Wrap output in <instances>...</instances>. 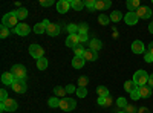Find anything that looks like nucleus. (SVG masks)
<instances>
[{
    "instance_id": "obj_1",
    "label": "nucleus",
    "mask_w": 153,
    "mask_h": 113,
    "mask_svg": "<svg viewBox=\"0 0 153 113\" xmlns=\"http://www.w3.org/2000/svg\"><path fill=\"white\" fill-rule=\"evenodd\" d=\"M149 77H150V75H147L146 70H136L135 75H133V83H135L138 87L147 86V84H149Z\"/></svg>"
},
{
    "instance_id": "obj_2",
    "label": "nucleus",
    "mask_w": 153,
    "mask_h": 113,
    "mask_svg": "<svg viewBox=\"0 0 153 113\" xmlns=\"http://www.w3.org/2000/svg\"><path fill=\"white\" fill-rule=\"evenodd\" d=\"M2 24L3 26H6V28H17V24H19V18L14 16V12H8V14H5L3 16V18H2Z\"/></svg>"
},
{
    "instance_id": "obj_3",
    "label": "nucleus",
    "mask_w": 153,
    "mask_h": 113,
    "mask_svg": "<svg viewBox=\"0 0 153 113\" xmlns=\"http://www.w3.org/2000/svg\"><path fill=\"white\" fill-rule=\"evenodd\" d=\"M11 72H12V75H14L16 81H25V80H26V67H25V66L16 64V66H12Z\"/></svg>"
},
{
    "instance_id": "obj_4",
    "label": "nucleus",
    "mask_w": 153,
    "mask_h": 113,
    "mask_svg": "<svg viewBox=\"0 0 153 113\" xmlns=\"http://www.w3.org/2000/svg\"><path fill=\"white\" fill-rule=\"evenodd\" d=\"M75 106H76V103L72 98H61L60 99V109L63 112H72L75 109Z\"/></svg>"
},
{
    "instance_id": "obj_5",
    "label": "nucleus",
    "mask_w": 153,
    "mask_h": 113,
    "mask_svg": "<svg viewBox=\"0 0 153 113\" xmlns=\"http://www.w3.org/2000/svg\"><path fill=\"white\" fill-rule=\"evenodd\" d=\"M17 107H19L17 101L12 99V98H8L6 101H3L2 104H0V110L2 112H14V110H17Z\"/></svg>"
},
{
    "instance_id": "obj_6",
    "label": "nucleus",
    "mask_w": 153,
    "mask_h": 113,
    "mask_svg": "<svg viewBox=\"0 0 153 113\" xmlns=\"http://www.w3.org/2000/svg\"><path fill=\"white\" fill-rule=\"evenodd\" d=\"M29 54H31V57L40 60V58H43L45 51H43V47H42L40 44H31V46H29Z\"/></svg>"
},
{
    "instance_id": "obj_7",
    "label": "nucleus",
    "mask_w": 153,
    "mask_h": 113,
    "mask_svg": "<svg viewBox=\"0 0 153 113\" xmlns=\"http://www.w3.org/2000/svg\"><path fill=\"white\" fill-rule=\"evenodd\" d=\"M136 12V16H138V18H149V17H152L153 16V11L149 8V6H141L139 9H136L135 11Z\"/></svg>"
},
{
    "instance_id": "obj_8",
    "label": "nucleus",
    "mask_w": 153,
    "mask_h": 113,
    "mask_svg": "<svg viewBox=\"0 0 153 113\" xmlns=\"http://www.w3.org/2000/svg\"><path fill=\"white\" fill-rule=\"evenodd\" d=\"M14 32H16L17 35L25 37V35H28V34L31 32V28H29V24H26V23H19L17 28L14 29Z\"/></svg>"
},
{
    "instance_id": "obj_9",
    "label": "nucleus",
    "mask_w": 153,
    "mask_h": 113,
    "mask_svg": "<svg viewBox=\"0 0 153 113\" xmlns=\"http://www.w3.org/2000/svg\"><path fill=\"white\" fill-rule=\"evenodd\" d=\"M76 44H80V35L78 34H69V37L66 38V46L74 49Z\"/></svg>"
},
{
    "instance_id": "obj_10",
    "label": "nucleus",
    "mask_w": 153,
    "mask_h": 113,
    "mask_svg": "<svg viewBox=\"0 0 153 113\" xmlns=\"http://www.w3.org/2000/svg\"><path fill=\"white\" fill-rule=\"evenodd\" d=\"M69 8H71L69 0H60V2L57 3V12H60V14H66V12L69 11Z\"/></svg>"
},
{
    "instance_id": "obj_11",
    "label": "nucleus",
    "mask_w": 153,
    "mask_h": 113,
    "mask_svg": "<svg viewBox=\"0 0 153 113\" xmlns=\"http://www.w3.org/2000/svg\"><path fill=\"white\" fill-rule=\"evenodd\" d=\"M11 87H12V90L17 92V93H25L26 89H28V86H26L25 81H14V84H12Z\"/></svg>"
},
{
    "instance_id": "obj_12",
    "label": "nucleus",
    "mask_w": 153,
    "mask_h": 113,
    "mask_svg": "<svg viewBox=\"0 0 153 113\" xmlns=\"http://www.w3.org/2000/svg\"><path fill=\"white\" fill-rule=\"evenodd\" d=\"M46 34L51 35V37H57L60 34V24L58 23H51L46 28Z\"/></svg>"
},
{
    "instance_id": "obj_13",
    "label": "nucleus",
    "mask_w": 153,
    "mask_h": 113,
    "mask_svg": "<svg viewBox=\"0 0 153 113\" xmlns=\"http://www.w3.org/2000/svg\"><path fill=\"white\" fill-rule=\"evenodd\" d=\"M14 81H16V78H14V75H12V72L2 73V83L5 86H12V84H14Z\"/></svg>"
},
{
    "instance_id": "obj_14",
    "label": "nucleus",
    "mask_w": 153,
    "mask_h": 113,
    "mask_svg": "<svg viewBox=\"0 0 153 113\" xmlns=\"http://www.w3.org/2000/svg\"><path fill=\"white\" fill-rule=\"evenodd\" d=\"M124 20H126V23L129 24V26H133V24H136L138 23V16H136V12H127L126 14V17H124Z\"/></svg>"
},
{
    "instance_id": "obj_15",
    "label": "nucleus",
    "mask_w": 153,
    "mask_h": 113,
    "mask_svg": "<svg viewBox=\"0 0 153 113\" xmlns=\"http://www.w3.org/2000/svg\"><path fill=\"white\" fill-rule=\"evenodd\" d=\"M132 52L133 54H144V43L141 40H135L132 43Z\"/></svg>"
},
{
    "instance_id": "obj_16",
    "label": "nucleus",
    "mask_w": 153,
    "mask_h": 113,
    "mask_svg": "<svg viewBox=\"0 0 153 113\" xmlns=\"http://www.w3.org/2000/svg\"><path fill=\"white\" fill-rule=\"evenodd\" d=\"M138 90H139V95H141V98H150V95H152V87H150L149 84L138 87Z\"/></svg>"
},
{
    "instance_id": "obj_17",
    "label": "nucleus",
    "mask_w": 153,
    "mask_h": 113,
    "mask_svg": "<svg viewBox=\"0 0 153 113\" xmlns=\"http://www.w3.org/2000/svg\"><path fill=\"white\" fill-rule=\"evenodd\" d=\"M84 64H86V60L83 57H74V60H72V67L74 69H81Z\"/></svg>"
},
{
    "instance_id": "obj_18",
    "label": "nucleus",
    "mask_w": 153,
    "mask_h": 113,
    "mask_svg": "<svg viewBox=\"0 0 153 113\" xmlns=\"http://www.w3.org/2000/svg\"><path fill=\"white\" fill-rule=\"evenodd\" d=\"M83 58H84L86 61H97V58H98V54H97V52H94L92 49H86V52H84Z\"/></svg>"
},
{
    "instance_id": "obj_19",
    "label": "nucleus",
    "mask_w": 153,
    "mask_h": 113,
    "mask_svg": "<svg viewBox=\"0 0 153 113\" xmlns=\"http://www.w3.org/2000/svg\"><path fill=\"white\" fill-rule=\"evenodd\" d=\"M126 5H127V9H129V12H135L136 9L141 8V5H139V0H129Z\"/></svg>"
},
{
    "instance_id": "obj_20",
    "label": "nucleus",
    "mask_w": 153,
    "mask_h": 113,
    "mask_svg": "<svg viewBox=\"0 0 153 113\" xmlns=\"http://www.w3.org/2000/svg\"><path fill=\"white\" fill-rule=\"evenodd\" d=\"M14 12V16L19 18V20H25L28 17V9L26 8H20V9H17V11H12Z\"/></svg>"
},
{
    "instance_id": "obj_21",
    "label": "nucleus",
    "mask_w": 153,
    "mask_h": 113,
    "mask_svg": "<svg viewBox=\"0 0 153 113\" xmlns=\"http://www.w3.org/2000/svg\"><path fill=\"white\" fill-rule=\"evenodd\" d=\"M98 106H103V107H109L112 106V98L109 96H100L98 98Z\"/></svg>"
},
{
    "instance_id": "obj_22",
    "label": "nucleus",
    "mask_w": 153,
    "mask_h": 113,
    "mask_svg": "<svg viewBox=\"0 0 153 113\" xmlns=\"http://www.w3.org/2000/svg\"><path fill=\"white\" fill-rule=\"evenodd\" d=\"M89 44H91V49H92L94 52H98L100 49L103 47V43H101V41H100L98 38H92V40H91V43H89Z\"/></svg>"
},
{
    "instance_id": "obj_23",
    "label": "nucleus",
    "mask_w": 153,
    "mask_h": 113,
    "mask_svg": "<svg viewBox=\"0 0 153 113\" xmlns=\"http://www.w3.org/2000/svg\"><path fill=\"white\" fill-rule=\"evenodd\" d=\"M84 2L83 0H71V8H74L75 11H81L84 8Z\"/></svg>"
},
{
    "instance_id": "obj_24",
    "label": "nucleus",
    "mask_w": 153,
    "mask_h": 113,
    "mask_svg": "<svg viewBox=\"0 0 153 113\" xmlns=\"http://www.w3.org/2000/svg\"><path fill=\"white\" fill-rule=\"evenodd\" d=\"M124 89H126V92L132 93V92H135V90L138 89V86L133 83V80H132V81H126V83H124Z\"/></svg>"
},
{
    "instance_id": "obj_25",
    "label": "nucleus",
    "mask_w": 153,
    "mask_h": 113,
    "mask_svg": "<svg viewBox=\"0 0 153 113\" xmlns=\"http://www.w3.org/2000/svg\"><path fill=\"white\" fill-rule=\"evenodd\" d=\"M48 60L43 57V58H40V60H37V69L38 70H46V67H48Z\"/></svg>"
},
{
    "instance_id": "obj_26",
    "label": "nucleus",
    "mask_w": 153,
    "mask_h": 113,
    "mask_svg": "<svg viewBox=\"0 0 153 113\" xmlns=\"http://www.w3.org/2000/svg\"><path fill=\"white\" fill-rule=\"evenodd\" d=\"M74 52H75V57H83L84 52H86V49H84L83 44L80 43V44H76V46L74 47Z\"/></svg>"
},
{
    "instance_id": "obj_27",
    "label": "nucleus",
    "mask_w": 153,
    "mask_h": 113,
    "mask_svg": "<svg viewBox=\"0 0 153 113\" xmlns=\"http://www.w3.org/2000/svg\"><path fill=\"white\" fill-rule=\"evenodd\" d=\"M46 28H48V26H46L43 21H42V23H37L35 26H34V32H35V34H43V32L46 31Z\"/></svg>"
},
{
    "instance_id": "obj_28",
    "label": "nucleus",
    "mask_w": 153,
    "mask_h": 113,
    "mask_svg": "<svg viewBox=\"0 0 153 113\" xmlns=\"http://www.w3.org/2000/svg\"><path fill=\"white\" fill-rule=\"evenodd\" d=\"M123 18V14L120 11H113L112 14H110V21H115V23H118L120 20Z\"/></svg>"
},
{
    "instance_id": "obj_29",
    "label": "nucleus",
    "mask_w": 153,
    "mask_h": 113,
    "mask_svg": "<svg viewBox=\"0 0 153 113\" xmlns=\"http://www.w3.org/2000/svg\"><path fill=\"white\" fill-rule=\"evenodd\" d=\"M95 9H97V11L107 9V3L104 2V0H95Z\"/></svg>"
},
{
    "instance_id": "obj_30",
    "label": "nucleus",
    "mask_w": 153,
    "mask_h": 113,
    "mask_svg": "<svg viewBox=\"0 0 153 113\" xmlns=\"http://www.w3.org/2000/svg\"><path fill=\"white\" fill-rule=\"evenodd\" d=\"M54 93H55V96H60V98H65L66 96V89H65V87H55V89H54Z\"/></svg>"
},
{
    "instance_id": "obj_31",
    "label": "nucleus",
    "mask_w": 153,
    "mask_h": 113,
    "mask_svg": "<svg viewBox=\"0 0 153 113\" xmlns=\"http://www.w3.org/2000/svg\"><path fill=\"white\" fill-rule=\"evenodd\" d=\"M98 21H100V24H103V26H107V24L110 23V17H107L106 14H100Z\"/></svg>"
},
{
    "instance_id": "obj_32",
    "label": "nucleus",
    "mask_w": 153,
    "mask_h": 113,
    "mask_svg": "<svg viewBox=\"0 0 153 113\" xmlns=\"http://www.w3.org/2000/svg\"><path fill=\"white\" fill-rule=\"evenodd\" d=\"M97 93H98V96H109V90H107V87H104V86H98L97 87Z\"/></svg>"
},
{
    "instance_id": "obj_33",
    "label": "nucleus",
    "mask_w": 153,
    "mask_h": 113,
    "mask_svg": "<svg viewBox=\"0 0 153 113\" xmlns=\"http://www.w3.org/2000/svg\"><path fill=\"white\" fill-rule=\"evenodd\" d=\"M9 34H11V29L2 24L0 26V38H6V37H9Z\"/></svg>"
},
{
    "instance_id": "obj_34",
    "label": "nucleus",
    "mask_w": 153,
    "mask_h": 113,
    "mask_svg": "<svg viewBox=\"0 0 153 113\" xmlns=\"http://www.w3.org/2000/svg\"><path fill=\"white\" fill-rule=\"evenodd\" d=\"M48 106H49V107H52V109H55V107H60V99H58V98H49Z\"/></svg>"
},
{
    "instance_id": "obj_35",
    "label": "nucleus",
    "mask_w": 153,
    "mask_h": 113,
    "mask_svg": "<svg viewBox=\"0 0 153 113\" xmlns=\"http://www.w3.org/2000/svg\"><path fill=\"white\" fill-rule=\"evenodd\" d=\"M117 106H118V109H126L127 106V101H126V98H123V96H120L118 99H117Z\"/></svg>"
},
{
    "instance_id": "obj_36",
    "label": "nucleus",
    "mask_w": 153,
    "mask_h": 113,
    "mask_svg": "<svg viewBox=\"0 0 153 113\" xmlns=\"http://www.w3.org/2000/svg\"><path fill=\"white\" fill-rule=\"evenodd\" d=\"M87 29H89V26L86 23H81L80 26H78V35H87Z\"/></svg>"
},
{
    "instance_id": "obj_37",
    "label": "nucleus",
    "mask_w": 153,
    "mask_h": 113,
    "mask_svg": "<svg viewBox=\"0 0 153 113\" xmlns=\"http://www.w3.org/2000/svg\"><path fill=\"white\" fill-rule=\"evenodd\" d=\"M87 95V89L86 87H78V89H76V96L78 98H84Z\"/></svg>"
},
{
    "instance_id": "obj_38",
    "label": "nucleus",
    "mask_w": 153,
    "mask_h": 113,
    "mask_svg": "<svg viewBox=\"0 0 153 113\" xmlns=\"http://www.w3.org/2000/svg\"><path fill=\"white\" fill-rule=\"evenodd\" d=\"M68 32L69 34H76V32H78V26H76V24H68Z\"/></svg>"
},
{
    "instance_id": "obj_39",
    "label": "nucleus",
    "mask_w": 153,
    "mask_h": 113,
    "mask_svg": "<svg viewBox=\"0 0 153 113\" xmlns=\"http://www.w3.org/2000/svg\"><path fill=\"white\" fill-rule=\"evenodd\" d=\"M84 5H86L89 9H91L92 12L95 11V0H87V2H84Z\"/></svg>"
},
{
    "instance_id": "obj_40",
    "label": "nucleus",
    "mask_w": 153,
    "mask_h": 113,
    "mask_svg": "<svg viewBox=\"0 0 153 113\" xmlns=\"http://www.w3.org/2000/svg\"><path fill=\"white\" fill-rule=\"evenodd\" d=\"M87 83H89V80H87L86 77H81V78L78 80V86H80V87H86Z\"/></svg>"
},
{
    "instance_id": "obj_41",
    "label": "nucleus",
    "mask_w": 153,
    "mask_h": 113,
    "mask_svg": "<svg viewBox=\"0 0 153 113\" xmlns=\"http://www.w3.org/2000/svg\"><path fill=\"white\" fill-rule=\"evenodd\" d=\"M65 89H66V92H68V93H76L75 86H72V84H68V86L65 87Z\"/></svg>"
},
{
    "instance_id": "obj_42",
    "label": "nucleus",
    "mask_w": 153,
    "mask_h": 113,
    "mask_svg": "<svg viewBox=\"0 0 153 113\" xmlns=\"http://www.w3.org/2000/svg\"><path fill=\"white\" fill-rule=\"evenodd\" d=\"M0 96H2V98H0V101H2V103L8 99V93H6V90H5V89L0 90Z\"/></svg>"
},
{
    "instance_id": "obj_43",
    "label": "nucleus",
    "mask_w": 153,
    "mask_h": 113,
    "mask_svg": "<svg viewBox=\"0 0 153 113\" xmlns=\"http://www.w3.org/2000/svg\"><path fill=\"white\" fill-rule=\"evenodd\" d=\"M130 96H132V99H135V101H136V99H141V95H139V90H138V89H136L135 92H132Z\"/></svg>"
},
{
    "instance_id": "obj_44",
    "label": "nucleus",
    "mask_w": 153,
    "mask_h": 113,
    "mask_svg": "<svg viewBox=\"0 0 153 113\" xmlns=\"http://www.w3.org/2000/svg\"><path fill=\"white\" fill-rule=\"evenodd\" d=\"M40 5L42 6H52L54 5V0H42Z\"/></svg>"
},
{
    "instance_id": "obj_45",
    "label": "nucleus",
    "mask_w": 153,
    "mask_h": 113,
    "mask_svg": "<svg viewBox=\"0 0 153 113\" xmlns=\"http://www.w3.org/2000/svg\"><path fill=\"white\" fill-rule=\"evenodd\" d=\"M124 112H126V113H135V112H136V109H135L133 106H130V104H129V106H127V107L124 109Z\"/></svg>"
},
{
    "instance_id": "obj_46",
    "label": "nucleus",
    "mask_w": 153,
    "mask_h": 113,
    "mask_svg": "<svg viewBox=\"0 0 153 113\" xmlns=\"http://www.w3.org/2000/svg\"><path fill=\"white\" fill-rule=\"evenodd\" d=\"M146 61H147V63H153V55H150V54L147 52V54H146Z\"/></svg>"
},
{
    "instance_id": "obj_47",
    "label": "nucleus",
    "mask_w": 153,
    "mask_h": 113,
    "mask_svg": "<svg viewBox=\"0 0 153 113\" xmlns=\"http://www.w3.org/2000/svg\"><path fill=\"white\" fill-rule=\"evenodd\" d=\"M84 41H87V35H80V43L83 44Z\"/></svg>"
},
{
    "instance_id": "obj_48",
    "label": "nucleus",
    "mask_w": 153,
    "mask_h": 113,
    "mask_svg": "<svg viewBox=\"0 0 153 113\" xmlns=\"http://www.w3.org/2000/svg\"><path fill=\"white\" fill-rule=\"evenodd\" d=\"M149 86H150L152 89H153V73H152L150 77H149Z\"/></svg>"
},
{
    "instance_id": "obj_49",
    "label": "nucleus",
    "mask_w": 153,
    "mask_h": 113,
    "mask_svg": "<svg viewBox=\"0 0 153 113\" xmlns=\"http://www.w3.org/2000/svg\"><path fill=\"white\" fill-rule=\"evenodd\" d=\"M138 113H150V112H149V109H146V107H141Z\"/></svg>"
},
{
    "instance_id": "obj_50",
    "label": "nucleus",
    "mask_w": 153,
    "mask_h": 113,
    "mask_svg": "<svg viewBox=\"0 0 153 113\" xmlns=\"http://www.w3.org/2000/svg\"><path fill=\"white\" fill-rule=\"evenodd\" d=\"M149 54H150V55H153V41L149 44Z\"/></svg>"
},
{
    "instance_id": "obj_51",
    "label": "nucleus",
    "mask_w": 153,
    "mask_h": 113,
    "mask_svg": "<svg viewBox=\"0 0 153 113\" xmlns=\"http://www.w3.org/2000/svg\"><path fill=\"white\" fill-rule=\"evenodd\" d=\"M149 31H150V32H152V34H153V21H152V23H150V24H149Z\"/></svg>"
},
{
    "instance_id": "obj_52",
    "label": "nucleus",
    "mask_w": 153,
    "mask_h": 113,
    "mask_svg": "<svg viewBox=\"0 0 153 113\" xmlns=\"http://www.w3.org/2000/svg\"><path fill=\"white\" fill-rule=\"evenodd\" d=\"M118 113H126V112H118Z\"/></svg>"
}]
</instances>
